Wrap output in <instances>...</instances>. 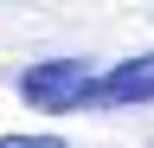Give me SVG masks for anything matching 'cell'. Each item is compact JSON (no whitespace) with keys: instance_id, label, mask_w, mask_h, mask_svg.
I'll return each mask as SVG.
<instances>
[{"instance_id":"obj_2","label":"cell","mask_w":154,"mask_h":148,"mask_svg":"<svg viewBox=\"0 0 154 148\" xmlns=\"http://www.w3.org/2000/svg\"><path fill=\"white\" fill-rule=\"evenodd\" d=\"M109 103H154V58H128L103 71L90 84V109H109Z\"/></svg>"},{"instance_id":"obj_3","label":"cell","mask_w":154,"mask_h":148,"mask_svg":"<svg viewBox=\"0 0 154 148\" xmlns=\"http://www.w3.org/2000/svg\"><path fill=\"white\" fill-rule=\"evenodd\" d=\"M0 148H64L58 135H0Z\"/></svg>"},{"instance_id":"obj_1","label":"cell","mask_w":154,"mask_h":148,"mask_svg":"<svg viewBox=\"0 0 154 148\" xmlns=\"http://www.w3.org/2000/svg\"><path fill=\"white\" fill-rule=\"evenodd\" d=\"M90 84H96L90 65H77V58H45V65H32L26 77H19V90H26L32 109H84Z\"/></svg>"}]
</instances>
